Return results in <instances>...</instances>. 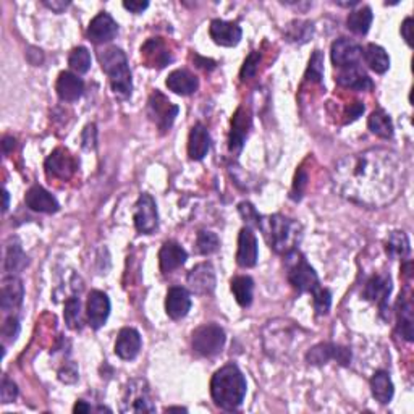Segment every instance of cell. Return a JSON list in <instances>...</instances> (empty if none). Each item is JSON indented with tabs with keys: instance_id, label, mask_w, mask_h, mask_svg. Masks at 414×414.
Listing matches in <instances>:
<instances>
[{
	"instance_id": "cell-3",
	"label": "cell",
	"mask_w": 414,
	"mask_h": 414,
	"mask_svg": "<svg viewBox=\"0 0 414 414\" xmlns=\"http://www.w3.org/2000/svg\"><path fill=\"white\" fill-rule=\"evenodd\" d=\"M269 246L277 254H288L298 248L303 238V227L298 220L288 219L282 214L259 217L258 225Z\"/></svg>"
},
{
	"instance_id": "cell-49",
	"label": "cell",
	"mask_w": 414,
	"mask_h": 414,
	"mask_svg": "<svg viewBox=\"0 0 414 414\" xmlns=\"http://www.w3.org/2000/svg\"><path fill=\"white\" fill-rule=\"evenodd\" d=\"M58 378L65 383H73L78 381V367L73 363H67L65 366L58 371Z\"/></svg>"
},
{
	"instance_id": "cell-18",
	"label": "cell",
	"mask_w": 414,
	"mask_h": 414,
	"mask_svg": "<svg viewBox=\"0 0 414 414\" xmlns=\"http://www.w3.org/2000/svg\"><path fill=\"white\" fill-rule=\"evenodd\" d=\"M143 340L139 332L133 327H125L119 332L115 342V354L120 359L131 361L135 359L141 352Z\"/></svg>"
},
{
	"instance_id": "cell-5",
	"label": "cell",
	"mask_w": 414,
	"mask_h": 414,
	"mask_svg": "<svg viewBox=\"0 0 414 414\" xmlns=\"http://www.w3.org/2000/svg\"><path fill=\"white\" fill-rule=\"evenodd\" d=\"M285 269H287L288 282L300 293H309L314 298V296H317L324 291L316 271L309 266V262L298 249L285 254Z\"/></svg>"
},
{
	"instance_id": "cell-11",
	"label": "cell",
	"mask_w": 414,
	"mask_h": 414,
	"mask_svg": "<svg viewBox=\"0 0 414 414\" xmlns=\"http://www.w3.org/2000/svg\"><path fill=\"white\" fill-rule=\"evenodd\" d=\"M332 62L338 68H348V67H358L359 62L363 60V48L353 39L340 38L332 44L330 49Z\"/></svg>"
},
{
	"instance_id": "cell-40",
	"label": "cell",
	"mask_w": 414,
	"mask_h": 414,
	"mask_svg": "<svg viewBox=\"0 0 414 414\" xmlns=\"http://www.w3.org/2000/svg\"><path fill=\"white\" fill-rule=\"evenodd\" d=\"M219 248H220V240L215 233L206 231V230H201L200 233H197V238H196L197 253L202 256H209V254L217 253Z\"/></svg>"
},
{
	"instance_id": "cell-42",
	"label": "cell",
	"mask_w": 414,
	"mask_h": 414,
	"mask_svg": "<svg viewBox=\"0 0 414 414\" xmlns=\"http://www.w3.org/2000/svg\"><path fill=\"white\" fill-rule=\"evenodd\" d=\"M306 78L309 81H317V83L322 81V78H324V55L320 50H314L311 60H309Z\"/></svg>"
},
{
	"instance_id": "cell-56",
	"label": "cell",
	"mask_w": 414,
	"mask_h": 414,
	"mask_svg": "<svg viewBox=\"0 0 414 414\" xmlns=\"http://www.w3.org/2000/svg\"><path fill=\"white\" fill-rule=\"evenodd\" d=\"M73 411H75V413H78V414H83V413H89V411H92V408H91L89 405H87L86 401L80 400V401H77V405H75Z\"/></svg>"
},
{
	"instance_id": "cell-2",
	"label": "cell",
	"mask_w": 414,
	"mask_h": 414,
	"mask_svg": "<svg viewBox=\"0 0 414 414\" xmlns=\"http://www.w3.org/2000/svg\"><path fill=\"white\" fill-rule=\"evenodd\" d=\"M246 378L236 364H227L215 372L211 381L214 403L225 411H235L246 396Z\"/></svg>"
},
{
	"instance_id": "cell-34",
	"label": "cell",
	"mask_w": 414,
	"mask_h": 414,
	"mask_svg": "<svg viewBox=\"0 0 414 414\" xmlns=\"http://www.w3.org/2000/svg\"><path fill=\"white\" fill-rule=\"evenodd\" d=\"M367 126H369V130L378 138L383 139L393 138L392 119H390V115L383 109H377L371 114L369 120H367Z\"/></svg>"
},
{
	"instance_id": "cell-10",
	"label": "cell",
	"mask_w": 414,
	"mask_h": 414,
	"mask_svg": "<svg viewBox=\"0 0 414 414\" xmlns=\"http://www.w3.org/2000/svg\"><path fill=\"white\" fill-rule=\"evenodd\" d=\"M133 220H135L136 230L146 235L153 233L159 227V214H157V204L153 196L143 193L138 197Z\"/></svg>"
},
{
	"instance_id": "cell-14",
	"label": "cell",
	"mask_w": 414,
	"mask_h": 414,
	"mask_svg": "<svg viewBox=\"0 0 414 414\" xmlns=\"http://www.w3.org/2000/svg\"><path fill=\"white\" fill-rule=\"evenodd\" d=\"M78 164L67 149H55L45 159V172L58 180H70L77 172Z\"/></svg>"
},
{
	"instance_id": "cell-17",
	"label": "cell",
	"mask_w": 414,
	"mask_h": 414,
	"mask_svg": "<svg viewBox=\"0 0 414 414\" xmlns=\"http://www.w3.org/2000/svg\"><path fill=\"white\" fill-rule=\"evenodd\" d=\"M25 298V287L23 282L15 276L4 278L2 290H0V307L4 312H13L23 305Z\"/></svg>"
},
{
	"instance_id": "cell-45",
	"label": "cell",
	"mask_w": 414,
	"mask_h": 414,
	"mask_svg": "<svg viewBox=\"0 0 414 414\" xmlns=\"http://www.w3.org/2000/svg\"><path fill=\"white\" fill-rule=\"evenodd\" d=\"M312 303H314V309H316V312L319 314V316H324V314H327L330 311L332 293L327 288H324L322 293H319L317 296H314Z\"/></svg>"
},
{
	"instance_id": "cell-26",
	"label": "cell",
	"mask_w": 414,
	"mask_h": 414,
	"mask_svg": "<svg viewBox=\"0 0 414 414\" xmlns=\"http://www.w3.org/2000/svg\"><path fill=\"white\" fill-rule=\"evenodd\" d=\"M165 85L168 89L178 96H190L195 94L200 87V80H197L193 73L188 72V70H175L167 77Z\"/></svg>"
},
{
	"instance_id": "cell-46",
	"label": "cell",
	"mask_w": 414,
	"mask_h": 414,
	"mask_svg": "<svg viewBox=\"0 0 414 414\" xmlns=\"http://www.w3.org/2000/svg\"><path fill=\"white\" fill-rule=\"evenodd\" d=\"M259 60H261L259 52H253V54L248 55V58L244 60L243 68H241V80H249V78L254 77L256 72H258Z\"/></svg>"
},
{
	"instance_id": "cell-28",
	"label": "cell",
	"mask_w": 414,
	"mask_h": 414,
	"mask_svg": "<svg viewBox=\"0 0 414 414\" xmlns=\"http://www.w3.org/2000/svg\"><path fill=\"white\" fill-rule=\"evenodd\" d=\"M249 128H251V116L246 110L240 107L236 110V114L231 120V131H230V151L231 153L238 154L243 149Z\"/></svg>"
},
{
	"instance_id": "cell-33",
	"label": "cell",
	"mask_w": 414,
	"mask_h": 414,
	"mask_svg": "<svg viewBox=\"0 0 414 414\" xmlns=\"http://www.w3.org/2000/svg\"><path fill=\"white\" fill-rule=\"evenodd\" d=\"M233 296L241 307H248L253 303L254 280L248 276H238L230 282Z\"/></svg>"
},
{
	"instance_id": "cell-37",
	"label": "cell",
	"mask_w": 414,
	"mask_h": 414,
	"mask_svg": "<svg viewBox=\"0 0 414 414\" xmlns=\"http://www.w3.org/2000/svg\"><path fill=\"white\" fill-rule=\"evenodd\" d=\"M387 254L390 258H406L410 254L411 246L405 231H392L386 243Z\"/></svg>"
},
{
	"instance_id": "cell-4",
	"label": "cell",
	"mask_w": 414,
	"mask_h": 414,
	"mask_svg": "<svg viewBox=\"0 0 414 414\" xmlns=\"http://www.w3.org/2000/svg\"><path fill=\"white\" fill-rule=\"evenodd\" d=\"M99 62H101L104 73L109 77L115 96L120 99L130 97L133 92V80L125 52L119 48H107L99 52Z\"/></svg>"
},
{
	"instance_id": "cell-22",
	"label": "cell",
	"mask_w": 414,
	"mask_h": 414,
	"mask_svg": "<svg viewBox=\"0 0 414 414\" xmlns=\"http://www.w3.org/2000/svg\"><path fill=\"white\" fill-rule=\"evenodd\" d=\"M186 259H188V253L186 249L178 244L177 241H165L162 244L159 253V264L160 271L164 273H170L182 267Z\"/></svg>"
},
{
	"instance_id": "cell-8",
	"label": "cell",
	"mask_w": 414,
	"mask_h": 414,
	"mask_svg": "<svg viewBox=\"0 0 414 414\" xmlns=\"http://www.w3.org/2000/svg\"><path fill=\"white\" fill-rule=\"evenodd\" d=\"M180 109L172 104L168 99L162 94L160 91H154L148 101V115L159 128L160 133H167L170 130L175 116L178 115Z\"/></svg>"
},
{
	"instance_id": "cell-25",
	"label": "cell",
	"mask_w": 414,
	"mask_h": 414,
	"mask_svg": "<svg viewBox=\"0 0 414 414\" xmlns=\"http://www.w3.org/2000/svg\"><path fill=\"white\" fill-rule=\"evenodd\" d=\"M55 91L62 101L75 102L83 96L85 83L83 80L78 78V75H75L72 72H62L58 75Z\"/></svg>"
},
{
	"instance_id": "cell-48",
	"label": "cell",
	"mask_w": 414,
	"mask_h": 414,
	"mask_svg": "<svg viewBox=\"0 0 414 414\" xmlns=\"http://www.w3.org/2000/svg\"><path fill=\"white\" fill-rule=\"evenodd\" d=\"M238 211H240L241 217L244 219V222H246L248 227L258 225L261 215L258 214V211H256L253 204H251V202H241L240 206H238Z\"/></svg>"
},
{
	"instance_id": "cell-19",
	"label": "cell",
	"mask_w": 414,
	"mask_h": 414,
	"mask_svg": "<svg viewBox=\"0 0 414 414\" xmlns=\"http://www.w3.org/2000/svg\"><path fill=\"white\" fill-rule=\"evenodd\" d=\"M392 278L390 276H374L364 287V298L374 301L381 307V312L387 311L388 298L392 295Z\"/></svg>"
},
{
	"instance_id": "cell-29",
	"label": "cell",
	"mask_w": 414,
	"mask_h": 414,
	"mask_svg": "<svg viewBox=\"0 0 414 414\" xmlns=\"http://www.w3.org/2000/svg\"><path fill=\"white\" fill-rule=\"evenodd\" d=\"M211 149V135L202 124H196L190 131L188 156L193 160H202Z\"/></svg>"
},
{
	"instance_id": "cell-59",
	"label": "cell",
	"mask_w": 414,
	"mask_h": 414,
	"mask_svg": "<svg viewBox=\"0 0 414 414\" xmlns=\"http://www.w3.org/2000/svg\"><path fill=\"white\" fill-rule=\"evenodd\" d=\"M340 7H353V5H358V0H353V2H337Z\"/></svg>"
},
{
	"instance_id": "cell-52",
	"label": "cell",
	"mask_w": 414,
	"mask_h": 414,
	"mask_svg": "<svg viewBox=\"0 0 414 414\" xmlns=\"http://www.w3.org/2000/svg\"><path fill=\"white\" fill-rule=\"evenodd\" d=\"M401 36H403L405 43L410 45H413V18H408L403 21V25H401Z\"/></svg>"
},
{
	"instance_id": "cell-13",
	"label": "cell",
	"mask_w": 414,
	"mask_h": 414,
	"mask_svg": "<svg viewBox=\"0 0 414 414\" xmlns=\"http://www.w3.org/2000/svg\"><path fill=\"white\" fill-rule=\"evenodd\" d=\"M186 280H188L190 290L200 296L212 295L215 290V283H217V280H215V271L212 264H209V262H201V264L193 267Z\"/></svg>"
},
{
	"instance_id": "cell-21",
	"label": "cell",
	"mask_w": 414,
	"mask_h": 414,
	"mask_svg": "<svg viewBox=\"0 0 414 414\" xmlns=\"http://www.w3.org/2000/svg\"><path fill=\"white\" fill-rule=\"evenodd\" d=\"M141 55L148 67L164 68L173 60L170 50L165 48L164 40L160 38H151L144 43L141 48Z\"/></svg>"
},
{
	"instance_id": "cell-1",
	"label": "cell",
	"mask_w": 414,
	"mask_h": 414,
	"mask_svg": "<svg viewBox=\"0 0 414 414\" xmlns=\"http://www.w3.org/2000/svg\"><path fill=\"white\" fill-rule=\"evenodd\" d=\"M403 160L393 151L372 148L340 159L332 172L338 195L366 207H383L400 196L405 186Z\"/></svg>"
},
{
	"instance_id": "cell-57",
	"label": "cell",
	"mask_w": 414,
	"mask_h": 414,
	"mask_svg": "<svg viewBox=\"0 0 414 414\" xmlns=\"http://www.w3.org/2000/svg\"><path fill=\"white\" fill-rule=\"evenodd\" d=\"M9 200H10L9 191L4 190V212H7V209H9Z\"/></svg>"
},
{
	"instance_id": "cell-23",
	"label": "cell",
	"mask_w": 414,
	"mask_h": 414,
	"mask_svg": "<svg viewBox=\"0 0 414 414\" xmlns=\"http://www.w3.org/2000/svg\"><path fill=\"white\" fill-rule=\"evenodd\" d=\"M191 309L190 291L183 287H172L167 293L165 311L173 320L183 319Z\"/></svg>"
},
{
	"instance_id": "cell-6",
	"label": "cell",
	"mask_w": 414,
	"mask_h": 414,
	"mask_svg": "<svg viewBox=\"0 0 414 414\" xmlns=\"http://www.w3.org/2000/svg\"><path fill=\"white\" fill-rule=\"evenodd\" d=\"M227 337L225 330L217 324H204L193 332V345L195 352L204 358H212L222 353L225 347Z\"/></svg>"
},
{
	"instance_id": "cell-53",
	"label": "cell",
	"mask_w": 414,
	"mask_h": 414,
	"mask_svg": "<svg viewBox=\"0 0 414 414\" xmlns=\"http://www.w3.org/2000/svg\"><path fill=\"white\" fill-rule=\"evenodd\" d=\"M364 112V106L361 102H354L348 110V121H354L358 116Z\"/></svg>"
},
{
	"instance_id": "cell-55",
	"label": "cell",
	"mask_w": 414,
	"mask_h": 414,
	"mask_svg": "<svg viewBox=\"0 0 414 414\" xmlns=\"http://www.w3.org/2000/svg\"><path fill=\"white\" fill-rule=\"evenodd\" d=\"M2 149H4V154L7 156L10 154L11 149H15V138L11 136H5L4 141H2Z\"/></svg>"
},
{
	"instance_id": "cell-24",
	"label": "cell",
	"mask_w": 414,
	"mask_h": 414,
	"mask_svg": "<svg viewBox=\"0 0 414 414\" xmlns=\"http://www.w3.org/2000/svg\"><path fill=\"white\" fill-rule=\"evenodd\" d=\"M25 202L31 211L44 214H54L60 209L58 201L48 190H44L43 186H33V188H29L25 196Z\"/></svg>"
},
{
	"instance_id": "cell-30",
	"label": "cell",
	"mask_w": 414,
	"mask_h": 414,
	"mask_svg": "<svg viewBox=\"0 0 414 414\" xmlns=\"http://www.w3.org/2000/svg\"><path fill=\"white\" fill-rule=\"evenodd\" d=\"M371 392H372V396H374L381 405H387L392 401L395 387L388 372L386 371L374 372V376L371 377Z\"/></svg>"
},
{
	"instance_id": "cell-39",
	"label": "cell",
	"mask_w": 414,
	"mask_h": 414,
	"mask_svg": "<svg viewBox=\"0 0 414 414\" xmlns=\"http://www.w3.org/2000/svg\"><path fill=\"white\" fill-rule=\"evenodd\" d=\"M68 65L77 75H85L91 68V54L86 48H75L68 57Z\"/></svg>"
},
{
	"instance_id": "cell-50",
	"label": "cell",
	"mask_w": 414,
	"mask_h": 414,
	"mask_svg": "<svg viewBox=\"0 0 414 414\" xmlns=\"http://www.w3.org/2000/svg\"><path fill=\"white\" fill-rule=\"evenodd\" d=\"M83 148L91 151L96 148V126L94 125H87L85 128L83 133Z\"/></svg>"
},
{
	"instance_id": "cell-15",
	"label": "cell",
	"mask_w": 414,
	"mask_h": 414,
	"mask_svg": "<svg viewBox=\"0 0 414 414\" xmlns=\"http://www.w3.org/2000/svg\"><path fill=\"white\" fill-rule=\"evenodd\" d=\"M259 258V248H258V238H256L254 231L251 227H244L238 236V251H236V262L240 267L244 269H251L258 264Z\"/></svg>"
},
{
	"instance_id": "cell-20",
	"label": "cell",
	"mask_w": 414,
	"mask_h": 414,
	"mask_svg": "<svg viewBox=\"0 0 414 414\" xmlns=\"http://www.w3.org/2000/svg\"><path fill=\"white\" fill-rule=\"evenodd\" d=\"M209 34L215 44L222 45V48H233L238 45L241 40L243 31L236 23L225 21V20H214L209 28Z\"/></svg>"
},
{
	"instance_id": "cell-12",
	"label": "cell",
	"mask_w": 414,
	"mask_h": 414,
	"mask_svg": "<svg viewBox=\"0 0 414 414\" xmlns=\"http://www.w3.org/2000/svg\"><path fill=\"white\" fill-rule=\"evenodd\" d=\"M86 314L89 325L94 330L104 327L110 316V300L109 296L101 290H92L87 296Z\"/></svg>"
},
{
	"instance_id": "cell-31",
	"label": "cell",
	"mask_w": 414,
	"mask_h": 414,
	"mask_svg": "<svg viewBox=\"0 0 414 414\" xmlns=\"http://www.w3.org/2000/svg\"><path fill=\"white\" fill-rule=\"evenodd\" d=\"M396 319H398V332L406 342H413L414 338V319H413V305L410 300L400 296L396 303Z\"/></svg>"
},
{
	"instance_id": "cell-27",
	"label": "cell",
	"mask_w": 414,
	"mask_h": 414,
	"mask_svg": "<svg viewBox=\"0 0 414 414\" xmlns=\"http://www.w3.org/2000/svg\"><path fill=\"white\" fill-rule=\"evenodd\" d=\"M335 81L343 87H348V89L354 91H371L374 87L372 80L367 77L364 70H361V67H348L342 68L340 73L337 75Z\"/></svg>"
},
{
	"instance_id": "cell-58",
	"label": "cell",
	"mask_w": 414,
	"mask_h": 414,
	"mask_svg": "<svg viewBox=\"0 0 414 414\" xmlns=\"http://www.w3.org/2000/svg\"><path fill=\"white\" fill-rule=\"evenodd\" d=\"M167 413H172V411H180V413H186L188 410L186 408H182V406H172V408H167L165 410Z\"/></svg>"
},
{
	"instance_id": "cell-36",
	"label": "cell",
	"mask_w": 414,
	"mask_h": 414,
	"mask_svg": "<svg viewBox=\"0 0 414 414\" xmlns=\"http://www.w3.org/2000/svg\"><path fill=\"white\" fill-rule=\"evenodd\" d=\"M28 266V256L23 253L20 243H13L7 248V254H5V272L13 273L21 272Z\"/></svg>"
},
{
	"instance_id": "cell-32",
	"label": "cell",
	"mask_w": 414,
	"mask_h": 414,
	"mask_svg": "<svg viewBox=\"0 0 414 414\" xmlns=\"http://www.w3.org/2000/svg\"><path fill=\"white\" fill-rule=\"evenodd\" d=\"M363 58L366 65L369 67L372 72L378 75H383L390 68V57L386 52V49L381 48L377 44H369L363 50Z\"/></svg>"
},
{
	"instance_id": "cell-54",
	"label": "cell",
	"mask_w": 414,
	"mask_h": 414,
	"mask_svg": "<svg viewBox=\"0 0 414 414\" xmlns=\"http://www.w3.org/2000/svg\"><path fill=\"white\" fill-rule=\"evenodd\" d=\"M44 5L50 10H54L55 13H62V11L68 7L70 2H57V0H52V2H44Z\"/></svg>"
},
{
	"instance_id": "cell-16",
	"label": "cell",
	"mask_w": 414,
	"mask_h": 414,
	"mask_svg": "<svg viewBox=\"0 0 414 414\" xmlns=\"http://www.w3.org/2000/svg\"><path fill=\"white\" fill-rule=\"evenodd\" d=\"M116 33H119V25L106 11L96 15L87 26V38L94 44L110 43L116 36Z\"/></svg>"
},
{
	"instance_id": "cell-7",
	"label": "cell",
	"mask_w": 414,
	"mask_h": 414,
	"mask_svg": "<svg viewBox=\"0 0 414 414\" xmlns=\"http://www.w3.org/2000/svg\"><path fill=\"white\" fill-rule=\"evenodd\" d=\"M121 413H156V405L151 398L148 382L136 378L128 383L124 396H121Z\"/></svg>"
},
{
	"instance_id": "cell-44",
	"label": "cell",
	"mask_w": 414,
	"mask_h": 414,
	"mask_svg": "<svg viewBox=\"0 0 414 414\" xmlns=\"http://www.w3.org/2000/svg\"><path fill=\"white\" fill-rule=\"evenodd\" d=\"M18 396V388H16V383L13 381H10L9 377L2 378V387H0V398H2V403H11V401L16 400Z\"/></svg>"
},
{
	"instance_id": "cell-9",
	"label": "cell",
	"mask_w": 414,
	"mask_h": 414,
	"mask_svg": "<svg viewBox=\"0 0 414 414\" xmlns=\"http://www.w3.org/2000/svg\"><path fill=\"white\" fill-rule=\"evenodd\" d=\"M306 361L312 366L327 364L329 361H337L342 366H349L352 364V352L345 347L335 345V343H319L309 349Z\"/></svg>"
},
{
	"instance_id": "cell-47",
	"label": "cell",
	"mask_w": 414,
	"mask_h": 414,
	"mask_svg": "<svg viewBox=\"0 0 414 414\" xmlns=\"http://www.w3.org/2000/svg\"><path fill=\"white\" fill-rule=\"evenodd\" d=\"M307 185V175L306 172L300 168L298 172L295 175V182H293V190H291V197H293L295 201H300L303 193H305V188Z\"/></svg>"
},
{
	"instance_id": "cell-41",
	"label": "cell",
	"mask_w": 414,
	"mask_h": 414,
	"mask_svg": "<svg viewBox=\"0 0 414 414\" xmlns=\"http://www.w3.org/2000/svg\"><path fill=\"white\" fill-rule=\"evenodd\" d=\"M63 317H65V322L70 329L80 330L81 324H83V319H81V303L77 296H72L65 303V311H63Z\"/></svg>"
},
{
	"instance_id": "cell-43",
	"label": "cell",
	"mask_w": 414,
	"mask_h": 414,
	"mask_svg": "<svg viewBox=\"0 0 414 414\" xmlns=\"http://www.w3.org/2000/svg\"><path fill=\"white\" fill-rule=\"evenodd\" d=\"M20 320L18 317L15 316H10L7 320H5L4 325H2V340H4V345H7V343H13L16 338L20 335Z\"/></svg>"
},
{
	"instance_id": "cell-38",
	"label": "cell",
	"mask_w": 414,
	"mask_h": 414,
	"mask_svg": "<svg viewBox=\"0 0 414 414\" xmlns=\"http://www.w3.org/2000/svg\"><path fill=\"white\" fill-rule=\"evenodd\" d=\"M314 26L311 21H301L295 20L291 21L287 26V33H285V38H287L290 43H306V40L312 36Z\"/></svg>"
},
{
	"instance_id": "cell-35",
	"label": "cell",
	"mask_w": 414,
	"mask_h": 414,
	"mask_svg": "<svg viewBox=\"0 0 414 414\" xmlns=\"http://www.w3.org/2000/svg\"><path fill=\"white\" fill-rule=\"evenodd\" d=\"M372 20H374V15H372L371 7H361L348 15L347 26L352 33L358 34V36H364L369 31Z\"/></svg>"
},
{
	"instance_id": "cell-51",
	"label": "cell",
	"mask_w": 414,
	"mask_h": 414,
	"mask_svg": "<svg viewBox=\"0 0 414 414\" xmlns=\"http://www.w3.org/2000/svg\"><path fill=\"white\" fill-rule=\"evenodd\" d=\"M124 7L131 11V13H143V11L149 7V2H143V0H130V2H124Z\"/></svg>"
}]
</instances>
